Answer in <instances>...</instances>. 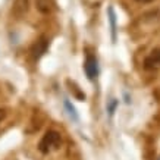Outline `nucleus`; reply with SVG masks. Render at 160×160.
Returning a JSON list of instances; mask_svg holds the SVG:
<instances>
[{"mask_svg": "<svg viewBox=\"0 0 160 160\" xmlns=\"http://www.w3.org/2000/svg\"><path fill=\"white\" fill-rule=\"evenodd\" d=\"M72 88H73V94L77 96V98H79V100H85V94H82V92L79 91V90H78V87L73 82H72V87H71V91H72Z\"/></svg>", "mask_w": 160, "mask_h": 160, "instance_id": "obj_10", "label": "nucleus"}, {"mask_svg": "<svg viewBox=\"0 0 160 160\" xmlns=\"http://www.w3.org/2000/svg\"><path fill=\"white\" fill-rule=\"evenodd\" d=\"M107 13H109V22H110L112 41L115 43V41H116V13H115V9H113L112 6L107 9Z\"/></svg>", "mask_w": 160, "mask_h": 160, "instance_id": "obj_5", "label": "nucleus"}, {"mask_svg": "<svg viewBox=\"0 0 160 160\" xmlns=\"http://www.w3.org/2000/svg\"><path fill=\"white\" fill-rule=\"evenodd\" d=\"M3 118H5V110H2V109H0V122H2Z\"/></svg>", "mask_w": 160, "mask_h": 160, "instance_id": "obj_11", "label": "nucleus"}, {"mask_svg": "<svg viewBox=\"0 0 160 160\" xmlns=\"http://www.w3.org/2000/svg\"><path fill=\"white\" fill-rule=\"evenodd\" d=\"M144 68L147 71H154L160 68V49L153 50L144 60Z\"/></svg>", "mask_w": 160, "mask_h": 160, "instance_id": "obj_4", "label": "nucleus"}, {"mask_svg": "<svg viewBox=\"0 0 160 160\" xmlns=\"http://www.w3.org/2000/svg\"><path fill=\"white\" fill-rule=\"evenodd\" d=\"M47 47H49V41L46 37H40L34 44H32V47H31V54H32V58L37 60L43 56L46 52H47Z\"/></svg>", "mask_w": 160, "mask_h": 160, "instance_id": "obj_3", "label": "nucleus"}, {"mask_svg": "<svg viewBox=\"0 0 160 160\" xmlns=\"http://www.w3.org/2000/svg\"><path fill=\"white\" fill-rule=\"evenodd\" d=\"M37 6L38 9L44 13H49L50 12V2L49 0H37Z\"/></svg>", "mask_w": 160, "mask_h": 160, "instance_id": "obj_9", "label": "nucleus"}, {"mask_svg": "<svg viewBox=\"0 0 160 160\" xmlns=\"http://www.w3.org/2000/svg\"><path fill=\"white\" fill-rule=\"evenodd\" d=\"M63 106H65V110H66V113H68V116L71 118L72 121H75V122L79 121V116H78L77 109H75V106H73L72 103L69 102L68 98H65V102H63Z\"/></svg>", "mask_w": 160, "mask_h": 160, "instance_id": "obj_6", "label": "nucleus"}, {"mask_svg": "<svg viewBox=\"0 0 160 160\" xmlns=\"http://www.w3.org/2000/svg\"><path fill=\"white\" fill-rule=\"evenodd\" d=\"M137 2H140V3H151L153 0H137Z\"/></svg>", "mask_w": 160, "mask_h": 160, "instance_id": "obj_12", "label": "nucleus"}, {"mask_svg": "<svg viewBox=\"0 0 160 160\" xmlns=\"http://www.w3.org/2000/svg\"><path fill=\"white\" fill-rule=\"evenodd\" d=\"M157 160H160V156H159V157H157Z\"/></svg>", "mask_w": 160, "mask_h": 160, "instance_id": "obj_14", "label": "nucleus"}, {"mask_svg": "<svg viewBox=\"0 0 160 160\" xmlns=\"http://www.w3.org/2000/svg\"><path fill=\"white\" fill-rule=\"evenodd\" d=\"M118 106H119V100H116V98H113V100H110V102L107 103V112H109V116H113V115H115Z\"/></svg>", "mask_w": 160, "mask_h": 160, "instance_id": "obj_8", "label": "nucleus"}, {"mask_svg": "<svg viewBox=\"0 0 160 160\" xmlns=\"http://www.w3.org/2000/svg\"><path fill=\"white\" fill-rule=\"evenodd\" d=\"M62 144V137L58 131H47L44 134V137L41 138L38 144V150L43 154H49L50 151L58 150Z\"/></svg>", "mask_w": 160, "mask_h": 160, "instance_id": "obj_1", "label": "nucleus"}, {"mask_svg": "<svg viewBox=\"0 0 160 160\" xmlns=\"http://www.w3.org/2000/svg\"><path fill=\"white\" fill-rule=\"evenodd\" d=\"M84 71H85V75L90 81H94L98 75V65H97V59L94 58L92 54H88L87 59H85V63H84Z\"/></svg>", "mask_w": 160, "mask_h": 160, "instance_id": "obj_2", "label": "nucleus"}, {"mask_svg": "<svg viewBox=\"0 0 160 160\" xmlns=\"http://www.w3.org/2000/svg\"><path fill=\"white\" fill-rule=\"evenodd\" d=\"M28 0H16V3L13 6V12L15 15H18V16H22V15L28 10Z\"/></svg>", "mask_w": 160, "mask_h": 160, "instance_id": "obj_7", "label": "nucleus"}, {"mask_svg": "<svg viewBox=\"0 0 160 160\" xmlns=\"http://www.w3.org/2000/svg\"><path fill=\"white\" fill-rule=\"evenodd\" d=\"M125 102L128 103V104H129V103H131V100H129V96H128V94H126V92H125Z\"/></svg>", "mask_w": 160, "mask_h": 160, "instance_id": "obj_13", "label": "nucleus"}]
</instances>
